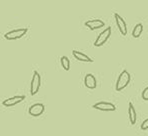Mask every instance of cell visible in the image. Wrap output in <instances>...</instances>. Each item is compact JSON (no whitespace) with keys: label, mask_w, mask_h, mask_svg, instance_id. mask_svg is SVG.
Returning <instances> with one entry per match:
<instances>
[{"label":"cell","mask_w":148,"mask_h":136,"mask_svg":"<svg viewBox=\"0 0 148 136\" xmlns=\"http://www.w3.org/2000/svg\"><path fill=\"white\" fill-rule=\"evenodd\" d=\"M141 129H142V130H147L148 129V118L147 119H145L144 121L142 122V124H141Z\"/></svg>","instance_id":"obj_16"},{"label":"cell","mask_w":148,"mask_h":136,"mask_svg":"<svg viewBox=\"0 0 148 136\" xmlns=\"http://www.w3.org/2000/svg\"><path fill=\"white\" fill-rule=\"evenodd\" d=\"M142 98L144 100H146V101H148V86L142 91Z\"/></svg>","instance_id":"obj_15"},{"label":"cell","mask_w":148,"mask_h":136,"mask_svg":"<svg viewBox=\"0 0 148 136\" xmlns=\"http://www.w3.org/2000/svg\"><path fill=\"white\" fill-rule=\"evenodd\" d=\"M72 54L74 58L77 59L78 61H81V62H93V60L88 55H86L85 53H82L80 51H77V50H73Z\"/></svg>","instance_id":"obj_11"},{"label":"cell","mask_w":148,"mask_h":136,"mask_svg":"<svg viewBox=\"0 0 148 136\" xmlns=\"http://www.w3.org/2000/svg\"><path fill=\"white\" fill-rule=\"evenodd\" d=\"M142 31H143V25L141 23L136 24L135 27H134L133 30H132V36H133L134 38H138V37H140Z\"/></svg>","instance_id":"obj_13"},{"label":"cell","mask_w":148,"mask_h":136,"mask_svg":"<svg viewBox=\"0 0 148 136\" xmlns=\"http://www.w3.org/2000/svg\"><path fill=\"white\" fill-rule=\"evenodd\" d=\"M28 32V28H18V29H14L11 31L7 32L4 35L7 40H15V39H19L23 37Z\"/></svg>","instance_id":"obj_3"},{"label":"cell","mask_w":148,"mask_h":136,"mask_svg":"<svg viewBox=\"0 0 148 136\" xmlns=\"http://www.w3.org/2000/svg\"><path fill=\"white\" fill-rule=\"evenodd\" d=\"M41 85V76L37 71H34L33 76L31 79V85H30V94L31 95H35L38 93L39 89H40Z\"/></svg>","instance_id":"obj_2"},{"label":"cell","mask_w":148,"mask_h":136,"mask_svg":"<svg viewBox=\"0 0 148 136\" xmlns=\"http://www.w3.org/2000/svg\"><path fill=\"white\" fill-rule=\"evenodd\" d=\"M93 108L100 111H115L116 106L113 103L106 102V101H99L93 104Z\"/></svg>","instance_id":"obj_5"},{"label":"cell","mask_w":148,"mask_h":136,"mask_svg":"<svg viewBox=\"0 0 148 136\" xmlns=\"http://www.w3.org/2000/svg\"><path fill=\"white\" fill-rule=\"evenodd\" d=\"M128 117H129V121L132 125H134L136 123V119H137L136 111H135V108H134L133 104H132L131 102L128 105Z\"/></svg>","instance_id":"obj_12"},{"label":"cell","mask_w":148,"mask_h":136,"mask_svg":"<svg viewBox=\"0 0 148 136\" xmlns=\"http://www.w3.org/2000/svg\"><path fill=\"white\" fill-rule=\"evenodd\" d=\"M114 18H115L116 25H117V27H118L120 33L122 34L123 36H125V35L127 34V26H126V23H125V21H124V19L118 14V13H114Z\"/></svg>","instance_id":"obj_8"},{"label":"cell","mask_w":148,"mask_h":136,"mask_svg":"<svg viewBox=\"0 0 148 136\" xmlns=\"http://www.w3.org/2000/svg\"><path fill=\"white\" fill-rule=\"evenodd\" d=\"M24 99H25V96H23V95L13 96V97L5 99L3 102H2V104H3L5 107H12V106H14V105L19 104L20 102L24 101Z\"/></svg>","instance_id":"obj_7"},{"label":"cell","mask_w":148,"mask_h":136,"mask_svg":"<svg viewBox=\"0 0 148 136\" xmlns=\"http://www.w3.org/2000/svg\"><path fill=\"white\" fill-rule=\"evenodd\" d=\"M110 35H111V28L110 27L104 29L103 31L98 35V37L96 38V40H95V42H94V46L95 47H100V46H102L106 41L108 40V39H109Z\"/></svg>","instance_id":"obj_4"},{"label":"cell","mask_w":148,"mask_h":136,"mask_svg":"<svg viewBox=\"0 0 148 136\" xmlns=\"http://www.w3.org/2000/svg\"><path fill=\"white\" fill-rule=\"evenodd\" d=\"M60 63H61V66L65 71H68L70 69V60L67 56H62L60 58Z\"/></svg>","instance_id":"obj_14"},{"label":"cell","mask_w":148,"mask_h":136,"mask_svg":"<svg viewBox=\"0 0 148 136\" xmlns=\"http://www.w3.org/2000/svg\"><path fill=\"white\" fill-rule=\"evenodd\" d=\"M84 85L87 87L88 89H95L96 88V78L93 74H86L85 77H84Z\"/></svg>","instance_id":"obj_9"},{"label":"cell","mask_w":148,"mask_h":136,"mask_svg":"<svg viewBox=\"0 0 148 136\" xmlns=\"http://www.w3.org/2000/svg\"><path fill=\"white\" fill-rule=\"evenodd\" d=\"M130 79H131V76H130L129 72L127 70H123L120 73V75L118 76V79L116 81V85H115L116 91H121L124 88H126L128 86V84H129Z\"/></svg>","instance_id":"obj_1"},{"label":"cell","mask_w":148,"mask_h":136,"mask_svg":"<svg viewBox=\"0 0 148 136\" xmlns=\"http://www.w3.org/2000/svg\"><path fill=\"white\" fill-rule=\"evenodd\" d=\"M44 110H45L44 104H42V103H35L32 106H30L28 112H29L31 116H33V117H37V116H40L41 114H43Z\"/></svg>","instance_id":"obj_6"},{"label":"cell","mask_w":148,"mask_h":136,"mask_svg":"<svg viewBox=\"0 0 148 136\" xmlns=\"http://www.w3.org/2000/svg\"><path fill=\"white\" fill-rule=\"evenodd\" d=\"M85 26L91 30H96L99 28H102L104 26V22L100 19H93V20H88L85 22Z\"/></svg>","instance_id":"obj_10"}]
</instances>
